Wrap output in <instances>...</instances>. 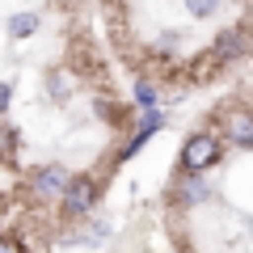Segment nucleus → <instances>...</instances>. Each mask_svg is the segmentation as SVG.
Wrapping results in <instances>:
<instances>
[{
	"label": "nucleus",
	"mask_w": 253,
	"mask_h": 253,
	"mask_svg": "<svg viewBox=\"0 0 253 253\" xmlns=\"http://www.w3.org/2000/svg\"><path fill=\"white\" fill-rule=\"evenodd\" d=\"M232 139H236L241 148H249V144H253V118H249V114L232 118Z\"/></svg>",
	"instance_id": "423d86ee"
},
{
	"label": "nucleus",
	"mask_w": 253,
	"mask_h": 253,
	"mask_svg": "<svg viewBox=\"0 0 253 253\" xmlns=\"http://www.w3.org/2000/svg\"><path fill=\"white\" fill-rule=\"evenodd\" d=\"M215 156H219L215 135L199 131V135H190V139H186V148H181V169H186V173H203L207 165H215Z\"/></svg>",
	"instance_id": "f257e3e1"
},
{
	"label": "nucleus",
	"mask_w": 253,
	"mask_h": 253,
	"mask_svg": "<svg viewBox=\"0 0 253 253\" xmlns=\"http://www.w3.org/2000/svg\"><path fill=\"white\" fill-rule=\"evenodd\" d=\"M0 253H21V249H17V241H4L0 236Z\"/></svg>",
	"instance_id": "9b49d317"
},
{
	"label": "nucleus",
	"mask_w": 253,
	"mask_h": 253,
	"mask_svg": "<svg viewBox=\"0 0 253 253\" xmlns=\"http://www.w3.org/2000/svg\"><path fill=\"white\" fill-rule=\"evenodd\" d=\"M181 194H186V203H199V199H207V186H199V181H190V186L181 190Z\"/></svg>",
	"instance_id": "6e6552de"
},
{
	"label": "nucleus",
	"mask_w": 253,
	"mask_h": 253,
	"mask_svg": "<svg viewBox=\"0 0 253 253\" xmlns=\"http://www.w3.org/2000/svg\"><path fill=\"white\" fill-rule=\"evenodd\" d=\"M34 26H38L34 13H17V17L9 21V34H13V38H30V34H34Z\"/></svg>",
	"instance_id": "39448f33"
},
{
	"label": "nucleus",
	"mask_w": 253,
	"mask_h": 253,
	"mask_svg": "<svg viewBox=\"0 0 253 253\" xmlns=\"http://www.w3.org/2000/svg\"><path fill=\"white\" fill-rule=\"evenodd\" d=\"M186 9L194 17H207V13H215V0H186Z\"/></svg>",
	"instance_id": "0eeeda50"
},
{
	"label": "nucleus",
	"mask_w": 253,
	"mask_h": 253,
	"mask_svg": "<svg viewBox=\"0 0 253 253\" xmlns=\"http://www.w3.org/2000/svg\"><path fill=\"white\" fill-rule=\"evenodd\" d=\"M93 203H97V186H93L89 177L68 181V190H63V211H68V215H84Z\"/></svg>",
	"instance_id": "f03ea898"
},
{
	"label": "nucleus",
	"mask_w": 253,
	"mask_h": 253,
	"mask_svg": "<svg viewBox=\"0 0 253 253\" xmlns=\"http://www.w3.org/2000/svg\"><path fill=\"white\" fill-rule=\"evenodd\" d=\"M135 101H139V106H152V101H156L152 84H139V89H135Z\"/></svg>",
	"instance_id": "1a4fd4ad"
},
{
	"label": "nucleus",
	"mask_w": 253,
	"mask_h": 253,
	"mask_svg": "<svg viewBox=\"0 0 253 253\" xmlns=\"http://www.w3.org/2000/svg\"><path fill=\"white\" fill-rule=\"evenodd\" d=\"M68 181H72V177H68L59 165H46V169L34 177V194H38V199H55V194L68 190Z\"/></svg>",
	"instance_id": "7ed1b4c3"
},
{
	"label": "nucleus",
	"mask_w": 253,
	"mask_h": 253,
	"mask_svg": "<svg viewBox=\"0 0 253 253\" xmlns=\"http://www.w3.org/2000/svg\"><path fill=\"white\" fill-rule=\"evenodd\" d=\"M245 46H249V34H245V30H224L219 42H215V59L228 63V59H236V55H245Z\"/></svg>",
	"instance_id": "20e7f679"
},
{
	"label": "nucleus",
	"mask_w": 253,
	"mask_h": 253,
	"mask_svg": "<svg viewBox=\"0 0 253 253\" xmlns=\"http://www.w3.org/2000/svg\"><path fill=\"white\" fill-rule=\"evenodd\" d=\"M9 97H13V89H9V84H0V114L9 110Z\"/></svg>",
	"instance_id": "9d476101"
}]
</instances>
